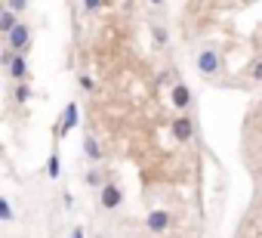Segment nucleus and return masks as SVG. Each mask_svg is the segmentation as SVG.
<instances>
[{"label": "nucleus", "instance_id": "nucleus-1", "mask_svg": "<svg viewBox=\"0 0 262 238\" xmlns=\"http://www.w3.org/2000/svg\"><path fill=\"white\" fill-rule=\"evenodd\" d=\"M7 44H10L13 50L25 53V50H28V44H31V28H28V25H16V28L7 34Z\"/></svg>", "mask_w": 262, "mask_h": 238}, {"label": "nucleus", "instance_id": "nucleus-2", "mask_svg": "<svg viewBox=\"0 0 262 238\" xmlns=\"http://www.w3.org/2000/svg\"><path fill=\"white\" fill-rule=\"evenodd\" d=\"M194 65H198V71H201V74H216V71H219V53L204 50V53H198Z\"/></svg>", "mask_w": 262, "mask_h": 238}, {"label": "nucleus", "instance_id": "nucleus-3", "mask_svg": "<svg viewBox=\"0 0 262 238\" xmlns=\"http://www.w3.org/2000/svg\"><path fill=\"white\" fill-rule=\"evenodd\" d=\"M99 204L105 207V210H114V207H120L123 204V192L117 189V186H102V195H99Z\"/></svg>", "mask_w": 262, "mask_h": 238}, {"label": "nucleus", "instance_id": "nucleus-4", "mask_svg": "<svg viewBox=\"0 0 262 238\" xmlns=\"http://www.w3.org/2000/svg\"><path fill=\"white\" fill-rule=\"evenodd\" d=\"M77 117H80L77 105H74V102H68V105H65V114H62V121H59V130H56V136H65L68 130H74V127H77Z\"/></svg>", "mask_w": 262, "mask_h": 238}, {"label": "nucleus", "instance_id": "nucleus-5", "mask_svg": "<svg viewBox=\"0 0 262 238\" xmlns=\"http://www.w3.org/2000/svg\"><path fill=\"white\" fill-rule=\"evenodd\" d=\"M167 226H170V213L167 210H151L148 213V229L151 232H167Z\"/></svg>", "mask_w": 262, "mask_h": 238}, {"label": "nucleus", "instance_id": "nucleus-6", "mask_svg": "<svg viewBox=\"0 0 262 238\" xmlns=\"http://www.w3.org/2000/svg\"><path fill=\"white\" fill-rule=\"evenodd\" d=\"M173 105L176 108H188L191 105V90L185 84H173Z\"/></svg>", "mask_w": 262, "mask_h": 238}, {"label": "nucleus", "instance_id": "nucleus-7", "mask_svg": "<svg viewBox=\"0 0 262 238\" xmlns=\"http://www.w3.org/2000/svg\"><path fill=\"white\" fill-rule=\"evenodd\" d=\"M16 81H25L28 77V62H25V53H16V59H13V65L7 68Z\"/></svg>", "mask_w": 262, "mask_h": 238}, {"label": "nucleus", "instance_id": "nucleus-8", "mask_svg": "<svg viewBox=\"0 0 262 238\" xmlns=\"http://www.w3.org/2000/svg\"><path fill=\"white\" fill-rule=\"evenodd\" d=\"M173 136H176L179 143L191 140V121H188V117H179V121H173Z\"/></svg>", "mask_w": 262, "mask_h": 238}, {"label": "nucleus", "instance_id": "nucleus-9", "mask_svg": "<svg viewBox=\"0 0 262 238\" xmlns=\"http://www.w3.org/2000/svg\"><path fill=\"white\" fill-rule=\"evenodd\" d=\"M13 28H16V13L7 7L4 13H0V31H4V34H10Z\"/></svg>", "mask_w": 262, "mask_h": 238}, {"label": "nucleus", "instance_id": "nucleus-10", "mask_svg": "<svg viewBox=\"0 0 262 238\" xmlns=\"http://www.w3.org/2000/svg\"><path fill=\"white\" fill-rule=\"evenodd\" d=\"M83 152H86V158H90V161H99V158H102V149H99V143H96L93 136H86V140H83Z\"/></svg>", "mask_w": 262, "mask_h": 238}, {"label": "nucleus", "instance_id": "nucleus-11", "mask_svg": "<svg viewBox=\"0 0 262 238\" xmlns=\"http://www.w3.org/2000/svg\"><path fill=\"white\" fill-rule=\"evenodd\" d=\"M28 99H31V87H28L25 81H19V87H16V102H22V105H25Z\"/></svg>", "mask_w": 262, "mask_h": 238}, {"label": "nucleus", "instance_id": "nucleus-12", "mask_svg": "<svg viewBox=\"0 0 262 238\" xmlns=\"http://www.w3.org/2000/svg\"><path fill=\"white\" fill-rule=\"evenodd\" d=\"M0 220H4V223H10V220H13V207H10V201H7V198H0Z\"/></svg>", "mask_w": 262, "mask_h": 238}, {"label": "nucleus", "instance_id": "nucleus-13", "mask_svg": "<svg viewBox=\"0 0 262 238\" xmlns=\"http://www.w3.org/2000/svg\"><path fill=\"white\" fill-rule=\"evenodd\" d=\"M7 7H10L13 13H22V10L28 7V0H7Z\"/></svg>", "mask_w": 262, "mask_h": 238}, {"label": "nucleus", "instance_id": "nucleus-14", "mask_svg": "<svg viewBox=\"0 0 262 238\" xmlns=\"http://www.w3.org/2000/svg\"><path fill=\"white\" fill-rule=\"evenodd\" d=\"M50 176H53V180L59 176V158H56V155H50Z\"/></svg>", "mask_w": 262, "mask_h": 238}, {"label": "nucleus", "instance_id": "nucleus-15", "mask_svg": "<svg viewBox=\"0 0 262 238\" xmlns=\"http://www.w3.org/2000/svg\"><path fill=\"white\" fill-rule=\"evenodd\" d=\"M99 7H102V0H83V10L86 13H96Z\"/></svg>", "mask_w": 262, "mask_h": 238}, {"label": "nucleus", "instance_id": "nucleus-16", "mask_svg": "<svg viewBox=\"0 0 262 238\" xmlns=\"http://www.w3.org/2000/svg\"><path fill=\"white\" fill-rule=\"evenodd\" d=\"M155 41H158V44H167V31H164V28H155Z\"/></svg>", "mask_w": 262, "mask_h": 238}, {"label": "nucleus", "instance_id": "nucleus-17", "mask_svg": "<svg viewBox=\"0 0 262 238\" xmlns=\"http://www.w3.org/2000/svg\"><path fill=\"white\" fill-rule=\"evenodd\" d=\"M86 183H90V186H99V173H96V170H90V173H86Z\"/></svg>", "mask_w": 262, "mask_h": 238}, {"label": "nucleus", "instance_id": "nucleus-18", "mask_svg": "<svg viewBox=\"0 0 262 238\" xmlns=\"http://www.w3.org/2000/svg\"><path fill=\"white\" fill-rule=\"evenodd\" d=\"M253 77H256V81H262V59L256 62V68H253Z\"/></svg>", "mask_w": 262, "mask_h": 238}, {"label": "nucleus", "instance_id": "nucleus-19", "mask_svg": "<svg viewBox=\"0 0 262 238\" xmlns=\"http://www.w3.org/2000/svg\"><path fill=\"white\" fill-rule=\"evenodd\" d=\"M80 87L83 90H93V77H80Z\"/></svg>", "mask_w": 262, "mask_h": 238}, {"label": "nucleus", "instance_id": "nucleus-20", "mask_svg": "<svg viewBox=\"0 0 262 238\" xmlns=\"http://www.w3.org/2000/svg\"><path fill=\"white\" fill-rule=\"evenodd\" d=\"M71 238H83V232H80V229H74V235H71Z\"/></svg>", "mask_w": 262, "mask_h": 238}, {"label": "nucleus", "instance_id": "nucleus-21", "mask_svg": "<svg viewBox=\"0 0 262 238\" xmlns=\"http://www.w3.org/2000/svg\"><path fill=\"white\" fill-rule=\"evenodd\" d=\"M151 4H155V7H161V4H164V0H151Z\"/></svg>", "mask_w": 262, "mask_h": 238}]
</instances>
